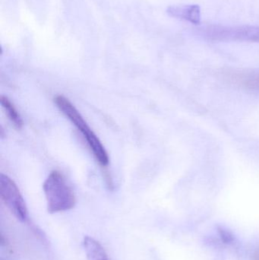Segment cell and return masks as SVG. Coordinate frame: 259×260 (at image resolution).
Segmentation results:
<instances>
[{"mask_svg": "<svg viewBox=\"0 0 259 260\" xmlns=\"http://www.w3.org/2000/svg\"><path fill=\"white\" fill-rule=\"evenodd\" d=\"M199 35L207 40L214 42L259 43V27L255 26H227L209 25L198 30Z\"/></svg>", "mask_w": 259, "mask_h": 260, "instance_id": "3", "label": "cell"}, {"mask_svg": "<svg viewBox=\"0 0 259 260\" xmlns=\"http://www.w3.org/2000/svg\"><path fill=\"white\" fill-rule=\"evenodd\" d=\"M218 233L220 235V239L223 241L224 244H231L234 241V237L231 232L224 229V228H218Z\"/></svg>", "mask_w": 259, "mask_h": 260, "instance_id": "9", "label": "cell"}, {"mask_svg": "<svg viewBox=\"0 0 259 260\" xmlns=\"http://www.w3.org/2000/svg\"><path fill=\"white\" fill-rule=\"evenodd\" d=\"M0 102H1L2 107H3V109L5 110L6 114H7L9 120L13 123L14 126L16 129H21L23 124H24L22 118H21V115H20L19 113L17 111L16 108L14 106L12 102L6 96H1Z\"/></svg>", "mask_w": 259, "mask_h": 260, "instance_id": "7", "label": "cell"}, {"mask_svg": "<svg viewBox=\"0 0 259 260\" xmlns=\"http://www.w3.org/2000/svg\"><path fill=\"white\" fill-rule=\"evenodd\" d=\"M43 189L49 213L65 212L76 206L74 191L59 171H53L49 174Z\"/></svg>", "mask_w": 259, "mask_h": 260, "instance_id": "2", "label": "cell"}, {"mask_svg": "<svg viewBox=\"0 0 259 260\" xmlns=\"http://www.w3.org/2000/svg\"><path fill=\"white\" fill-rule=\"evenodd\" d=\"M54 103L59 111L82 133L98 163L102 167L107 166L109 162L107 151L76 107L68 99L62 95L56 96Z\"/></svg>", "mask_w": 259, "mask_h": 260, "instance_id": "1", "label": "cell"}, {"mask_svg": "<svg viewBox=\"0 0 259 260\" xmlns=\"http://www.w3.org/2000/svg\"><path fill=\"white\" fill-rule=\"evenodd\" d=\"M234 76L240 79V82L246 88L259 91V71L240 73Z\"/></svg>", "mask_w": 259, "mask_h": 260, "instance_id": "8", "label": "cell"}, {"mask_svg": "<svg viewBox=\"0 0 259 260\" xmlns=\"http://www.w3.org/2000/svg\"><path fill=\"white\" fill-rule=\"evenodd\" d=\"M83 244L88 260H109L101 244L91 237L85 236Z\"/></svg>", "mask_w": 259, "mask_h": 260, "instance_id": "6", "label": "cell"}, {"mask_svg": "<svg viewBox=\"0 0 259 260\" xmlns=\"http://www.w3.org/2000/svg\"><path fill=\"white\" fill-rule=\"evenodd\" d=\"M252 260H259V247L254 252L252 255Z\"/></svg>", "mask_w": 259, "mask_h": 260, "instance_id": "10", "label": "cell"}, {"mask_svg": "<svg viewBox=\"0 0 259 260\" xmlns=\"http://www.w3.org/2000/svg\"><path fill=\"white\" fill-rule=\"evenodd\" d=\"M167 12L170 16L189 21L196 25L201 23V9L198 5L170 6L167 9Z\"/></svg>", "mask_w": 259, "mask_h": 260, "instance_id": "5", "label": "cell"}, {"mask_svg": "<svg viewBox=\"0 0 259 260\" xmlns=\"http://www.w3.org/2000/svg\"><path fill=\"white\" fill-rule=\"evenodd\" d=\"M0 196L14 216L21 222H25L28 216L25 201L15 182L3 174H0Z\"/></svg>", "mask_w": 259, "mask_h": 260, "instance_id": "4", "label": "cell"}]
</instances>
